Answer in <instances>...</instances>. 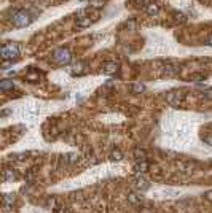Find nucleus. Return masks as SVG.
<instances>
[{"instance_id": "a211bd4d", "label": "nucleus", "mask_w": 212, "mask_h": 213, "mask_svg": "<svg viewBox=\"0 0 212 213\" xmlns=\"http://www.w3.org/2000/svg\"><path fill=\"white\" fill-rule=\"evenodd\" d=\"M58 213H70V210H69L67 207H59Z\"/></svg>"}, {"instance_id": "9b49d317", "label": "nucleus", "mask_w": 212, "mask_h": 213, "mask_svg": "<svg viewBox=\"0 0 212 213\" xmlns=\"http://www.w3.org/2000/svg\"><path fill=\"white\" fill-rule=\"evenodd\" d=\"M13 81H10V79H3V81L0 83V89L2 91H8V89H13Z\"/></svg>"}, {"instance_id": "1a4fd4ad", "label": "nucleus", "mask_w": 212, "mask_h": 213, "mask_svg": "<svg viewBox=\"0 0 212 213\" xmlns=\"http://www.w3.org/2000/svg\"><path fill=\"white\" fill-rule=\"evenodd\" d=\"M89 24H91L89 18H85V16H81V14L77 18V25H78V27H88Z\"/></svg>"}, {"instance_id": "20e7f679", "label": "nucleus", "mask_w": 212, "mask_h": 213, "mask_svg": "<svg viewBox=\"0 0 212 213\" xmlns=\"http://www.w3.org/2000/svg\"><path fill=\"white\" fill-rule=\"evenodd\" d=\"M167 102H169L172 107H182L183 94H180V92H169V94H167Z\"/></svg>"}, {"instance_id": "f8f14e48", "label": "nucleus", "mask_w": 212, "mask_h": 213, "mask_svg": "<svg viewBox=\"0 0 212 213\" xmlns=\"http://www.w3.org/2000/svg\"><path fill=\"white\" fill-rule=\"evenodd\" d=\"M128 200H129L131 203H140L142 197H140V196H136V194H129V196H128Z\"/></svg>"}, {"instance_id": "f3484780", "label": "nucleus", "mask_w": 212, "mask_h": 213, "mask_svg": "<svg viewBox=\"0 0 212 213\" xmlns=\"http://www.w3.org/2000/svg\"><path fill=\"white\" fill-rule=\"evenodd\" d=\"M91 5L93 6H102V3H104V0H91Z\"/></svg>"}, {"instance_id": "aec40b11", "label": "nucleus", "mask_w": 212, "mask_h": 213, "mask_svg": "<svg viewBox=\"0 0 212 213\" xmlns=\"http://www.w3.org/2000/svg\"><path fill=\"white\" fill-rule=\"evenodd\" d=\"M132 89H134V92H139V91H144V86H142V84H136Z\"/></svg>"}, {"instance_id": "0eeeda50", "label": "nucleus", "mask_w": 212, "mask_h": 213, "mask_svg": "<svg viewBox=\"0 0 212 213\" xmlns=\"http://www.w3.org/2000/svg\"><path fill=\"white\" fill-rule=\"evenodd\" d=\"M14 203V196L13 194H5L3 196V205H5V210H10Z\"/></svg>"}, {"instance_id": "2eb2a0df", "label": "nucleus", "mask_w": 212, "mask_h": 213, "mask_svg": "<svg viewBox=\"0 0 212 213\" xmlns=\"http://www.w3.org/2000/svg\"><path fill=\"white\" fill-rule=\"evenodd\" d=\"M112 159H115V161H120V159H123V154L118 151V149H115V151L112 153Z\"/></svg>"}, {"instance_id": "4468645a", "label": "nucleus", "mask_w": 212, "mask_h": 213, "mask_svg": "<svg viewBox=\"0 0 212 213\" xmlns=\"http://www.w3.org/2000/svg\"><path fill=\"white\" fill-rule=\"evenodd\" d=\"M83 68H85L83 64H77V65L74 67V70H72V73H81V72H83Z\"/></svg>"}, {"instance_id": "5701e85b", "label": "nucleus", "mask_w": 212, "mask_h": 213, "mask_svg": "<svg viewBox=\"0 0 212 213\" xmlns=\"http://www.w3.org/2000/svg\"><path fill=\"white\" fill-rule=\"evenodd\" d=\"M207 43H209V45H211V46H212V37H211V38H209V40H207Z\"/></svg>"}, {"instance_id": "7ed1b4c3", "label": "nucleus", "mask_w": 212, "mask_h": 213, "mask_svg": "<svg viewBox=\"0 0 212 213\" xmlns=\"http://www.w3.org/2000/svg\"><path fill=\"white\" fill-rule=\"evenodd\" d=\"M30 21H32V18H30V14L26 11H18L16 14L13 16V24L18 25V27H24V25L30 24Z\"/></svg>"}, {"instance_id": "6e6552de", "label": "nucleus", "mask_w": 212, "mask_h": 213, "mask_svg": "<svg viewBox=\"0 0 212 213\" xmlns=\"http://www.w3.org/2000/svg\"><path fill=\"white\" fill-rule=\"evenodd\" d=\"M116 70H118V64H115V62H107L105 65H104V72L109 73V75L115 73Z\"/></svg>"}, {"instance_id": "dca6fc26", "label": "nucleus", "mask_w": 212, "mask_h": 213, "mask_svg": "<svg viewBox=\"0 0 212 213\" xmlns=\"http://www.w3.org/2000/svg\"><path fill=\"white\" fill-rule=\"evenodd\" d=\"M136 159H137V161H139V159H140V161H144V159H145V153L144 151H139V149H137V151H136Z\"/></svg>"}, {"instance_id": "39448f33", "label": "nucleus", "mask_w": 212, "mask_h": 213, "mask_svg": "<svg viewBox=\"0 0 212 213\" xmlns=\"http://www.w3.org/2000/svg\"><path fill=\"white\" fill-rule=\"evenodd\" d=\"M134 181H136V183H134L136 188H137V189H140V191H145L148 186H150V184H148V181L144 178V175H137Z\"/></svg>"}, {"instance_id": "412c9836", "label": "nucleus", "mask_w": 212, "mask_h": 213, "mask_svg": "<svg viewBox=\"0 0 212 213\" xmlns=\"http://www.w3.org/2000/svg\"><path fill=\"white\" fill-rule=\"evenodd\" d=\"M27 78H29V79H39V75H34V73H30Z\"/></svg>"}, {"instance_id": "f257e3e1", "label": "nucleus", "mask_w": 212, "mask_h": 213, "mask_svg": "<svg viewBox=\"0 0 212 213\" xmlns=\"http://www.w3.org/2000/svg\"><path fill=\"white\" fill-rule=\"evenodd\" d=\"M53 59H54V62L59 64V65H67L72 60V54H70V51L65 49V48H59V49H56L54 53H53Z\"/></svg>"}, {"instance_id": "f03ea898", "label": "nucleus", "mask_w": 212, "mask_h": 213, "mask_svg": "<svg viewBox=\"0 0 212 213\" xmlns=\"http://www.w3.org/2000/svg\"><path fill=\"white\" fill-rule=\"evenodd\" d=\"M19 56V48L18 45H13V43H8L2 48V59L3 60H13Z\"/></svg>"}, {"instance_id": "9d476101", "label": "nucleus", "mask_w": 212, "mask_h": 213, "mask_svg": "<svg viewBox=\"0 0 212 213\" xmlns=\"http://www.w3.org/2000/svg\"><path fill=\"white\" fill-rule=\"evenodd\" d=\"M136 172H137V173H145V172H147V168H148V165H147V162L145 161H140V164H136Z\"/></svg>"}, {"instance_id": "4be33fe9", "label": "nucleus", "mask_w": 212, "mask_h": 213, "mask_svg": "<svg viewBox=\"0 0 212 213\" xmlns=\"http://www.w3.org/2000/svg\"><path fill=\"white\" fill-rule=\"evenodd\" d=\"M206 199H207V200H212V191H209V192L206 194Z\"/></svg>"}, {"instance_id": "ddd939ff", "label": "nucleus", "mask_w": 212, "mask_h": 213, "mask_svg": "<svg viewBox=\"0 0 212 213\" xmlns=\"http://www.w3.org/2000/svg\"><path fill=\"white\" fill-rule=\"evenodd\" d=\"M158 11H160V8H158L156 5H153V3L148 5V13H150V14H158Z\"/></svg>"}, {"instance_id": "6ab92c4d", "label": "nucleus", "mask_w": 212, "mask_h": 213, "mask_svg": "<svg viewBox=\"0 0 212 213\" xmlns=\"http://www.w3.org/2000/svg\"><path fill=\"white\" fill-rule=\"evenodd\" d=\"M204 143H207V145H212V135H206V137H204Z\"/></svg>"}, {"instance_id": "423d86ee", "label": "nucleus", "mask_w": 212, "mask_h": 213, "mask_svg": "<svg viewBox=\"0 0 212 213\" xmlns=\"http://www.w3.org/2000/svg\"><path fill=\"white\" fill-rule=\"evenodd\" d=\"M3 178H5V181L16 180V178H18V172L14 170V168H7V170H5V173H3Z\"/></svg>"}]
</instances>
